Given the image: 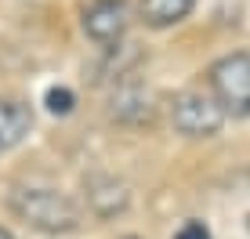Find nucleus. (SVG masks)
Segmentation results:
<instances>
[{
  "label": "nucleus",
  "mask_w": 250,
  "mask_h": 239,
  "mask_svg": "<svg viewBox=\"0 0 250 239\" xmlns=\"http://www.w3.org/2000/svg\"><path fill=\"white\" fill-rule=\"evenodd\" d=\"M7 203H11V210L19 214L25 225L40 228V232H73L76 225H80V210H76V203L69 199V196L55 192V189H37V185H22V189H15L7 196Z\"/></svg>",
  "instance_id": "nucleus-1"
},
{
  "label": "nucleus",
  "mask_w": 250,
  "mask_h": 239,
  "mask_svg": "<svg viewBox=\"0 0 250 239\" xmlns=\"http://www.w3.org/2000/svg\"><path fill=\"white\" fill-rule=\"evenodd\" d=\"M207 83L225 116L247 120L250 116V51H236L225 55L207 69Z\"/></svg>",
  "instance_id": "nucleus-2"
},
{
  "label": "nucleus",
  "mask_w": 250,
  "mask_h": 239,
  "mask_svg": "<svg viewBox=\"0 0 250 239\" xmlns=\"http://www.w3.org/2000/svg\"><path fill=\"white\" fill-rule=\"evenodd\" d=\"M170 123L185 138H214L225 123V109L210 95V87H185L170 98Z\"/></svg>",
  "instance_id": "nucleus-3"
},
{
  "label": "nucleus",
  "mask_w": 250,
  "mask_h": 239,
  "mask_svg": "<svg viewBox=\"0 0 250 239\" xmlns=\"http://www.w3.org/2000/svg\"><path fill=\"white\" fill-rule=\"evenodd\" d=\"M83 33L94 40V44H120V37L131 25V7L127 0H91L83 7Z\"/></svg>",
  "instance_id": "nucleus-4"
},
{
  "label": "nucleus",
  "mask_w": 250,
  "mask_h": 239,
  "mask_svg": "<svg viewBox=\"0 0 250 239\" xmlns=\"http://www.w3.org/2000/svg\"><path fill=\"white\" fill-rule=\"evenodd\" d=\"M33 127V109L19 98H0V156L11 152Z\"/></svg>",
  "instance_id": "nucleus-5"
},
{
  "label": "nucleus",
  "mask_w": 250,
  "mask_h": 239,
  "mask_svg": "<svg viewBox=\"0 0 250 239\" xmlns=\"http://www.w3.org/2000/svg\"><path fill=\"white\" fill-rule=\"evenodd\" d=\"M196 0H142L138 4V15L149 29H167V25H178L192 15Z\"/></svg>",
  "instance_id": "nucleus-6"
},
{
  "label": "nucleus",
  "mask_w": 250,
  "mask_h": 239,
  "mask_svg": "<svg viewBox=\"0 0 250 239\" xmlns=\"http://www.w3.org/2000/svg\"><path fill=\"white\" fill-rule=\"evenodd\" d=\"M73 105H76V98H73V91H69V87H51L47 91V109L55 116H69V113H73Z\"/></svg>",
  "instance_id": "nucleus-7"
},
{
  "label": "nucleus",
  "mask_w": 250,
  "mask_h": 239,
  "mask_svg": "<svg viewBox=\"0 0 250 239\" xmlns=\"http://www.w3.org/2000/svg\"><path fill=\"white\" fill-rule=\"evenodd\" d=\"M174 239H210V232H207L203 221H185V225L178 228V236H174Z\"/></svg>",
  "instance_id": "nucleus-8"
},
{
  "label": "nucleus",
  "mask_w": 250,
  "mask_h": 239,
  "mask_svg": "<svg viewBox=\"0 0 250 239\" xmlns=\"http://www.w3.org/2000/svg\"><path fill=\"white\" fill-rule=\"evenodd\" d=\"M0 239H15V236H11V232H7V228H4V225H0Z\"/></svg>",
  "instance_id": "nucleus-9"
},
{
  "label": "nucleus",
  "mask_w": 250,
  "mask_h": 239,
  "mask_svg": "<svg viewBox=\"0 0 250 239\" xmlns=\"http://www.w3.org/2000/svg\"><path fill=\"white\" fill-rule=\"evenodd\" d=\"M127 239H134V236H127Z\"/></svg>",
  "instance_id": "nucleus-10"
}]
</instances>
